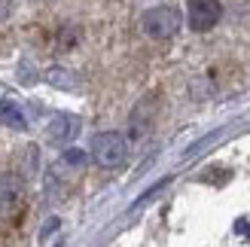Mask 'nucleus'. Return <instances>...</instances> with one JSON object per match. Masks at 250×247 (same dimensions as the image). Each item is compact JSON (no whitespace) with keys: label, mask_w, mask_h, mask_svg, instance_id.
<instances>
[{"label":"nucleus","mask_w":250,"mask_h":247,"mask_svg":"<svg viewBox=\"0 0 250 247\" xmlns=\"http://www.w3.org/2000/svg\"><path fill=\"white\" fill-rule=\"evenodd\" d=\"M92 159L101 168H122L128 159V141L119 131H101L92 141Z\"/></svg>","instance_id":"nucleus-1"},{"label":"nucleus","mask_w":250,"mask_h":247,"mask_svg":"<svg viewBox=\"0 0 250 247\" xmlns=\"http://www.w3.org/2000/svg\"><path fill=\"white\" fill-rule=\"evenodd\" d=\"M180 9H174V6H153V9H146V16H144V31L149 37H156V40H168V37H174L180 31Z\"/></svg>","instance_id":"nucleus-2"},{"label":"nucleus","mask_w":250,"mask_h":247,"mask_svg":"<svg viewBox=\"0 0 250 247\" xmlns=\"http://www.w3.org/2000/svg\"><path fill=\"white\" fill-rule=\"evenodd\" d=\"M223 16V6L220 0H189L186 3V19H189V28L192 31H210Z\"/></svg>","instance_id":"nucleus-3"},{"label":"nucleus","mask_w":250,"mask_h":247,"mask_svg":"<svg viewBox=\"0 0 250 247\" xmlns=\"http://www.w3.org/2000/svg\"><path fill=\"white\" fill-rule=\"evenodd\" d=\"M46 131H49V141L52 144H67V141H73L80 134V119L70 116V113H61V116H55L49 122Z\"/></svg>","instance_id":"nucleus-4"},{"label":"nucleus","mask_w":250,"mask_h":247,"mask_svg":"<svg viewBox=\"0 0 250 247\" xmlns=\"http://www.w3.org/2000/svg\"><path fill=\"white\" fill-rule=\"evenodd\" d=\"M19 202H21V180L0 177V214H9Z\"/></svg>","instance_id":"nucleus-5"},{"label":"nucleus","mask_w":250,"mask_h":247,"mask_svg":"<svg viewBox=\"0 0 250 247\" xmlns=\"http://www.w3.org/2000/svg\"><path fill=\"white\" fill-rule=\"evenodd\" d=\"M0 125H6L12 131H24L28 128V116L16 101H0Z\"/></svg>","instance_id":"nucleus-6"},{"label":"nucleus","mask_w":250,"mask_h":247,"mask_svg":"<svg viewBox=\"0 0 250 247\" xmlns=\"http://www.w3.org/2000/svg\"><path fill=\"white\" fill-rule=\"evenodd\" d=\"M46 80L52 82V85H58V89H73V82H77V77H73L70 70H58V67H52L46 73Z\"/></svg>","instance_id":"nucleus-7"},{"label":"nucleus","mask_w":250,"mask_h":247,"mask_svg":"<svg viewBox=\"0 0 250 247\" xmlns=\"http://www.w3.org/2000/svg\"><path fill=\"white\" fill-rule=\"evenodd\" d=\"M9 9H12V0H0V21L9 16Z\"/></svg>","instance_id":"nucleus-8"}]
</instances>
